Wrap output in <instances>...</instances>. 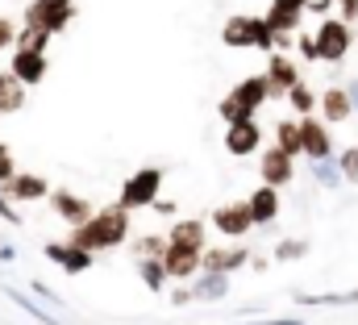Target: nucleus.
<instances>
[{
  "instance_id": "f257e3e1",
  "label": "nucleus",
  "mask_w": 358,
  "mask_h": 325,
  "mask_svg": "<svg viewBox=\"0 0 358 325\" xmlns=\"http://www.w3.org/2000/svg\"><path fill=\"white\" fill-rule=\"evenodd\" d=\"M125 238H129V213H125L121 205H104V209L92 213V221H84L80 230H71L67 242L80 246V250H88V254H100V250L121 246Z\"/></svg>"
},
{
  "instance_id": "f03ea898",
  "label": "nucleus",
  "mask_w": 358,
  "mask_h": 325,
  "mask_svg": "<svg viewBox=\"0 0 358 325\" xmlns=\"http://www.w3.org/2000/svg\"><path fill=\"white\" fill-rule=\"evenodd\" d=\"M163 167H142V171H134L125 184H121V196H117V205L125 209V213H134V209H150L155 200H159V192H163Z\"/></svg>"
},
{
  "instance_id": "7ed1b4c3",
  "label": "nucleus",
  "mask_w": 358,
  "mask_h": 325,
  "mask_svg": "<svg viewBox=\"0 0 358 325\" xmlns=\"http://www.w3.org/2000/svg\"><path fill=\"white\" fill-rule=\"evenodd\" d=\"M71 17H76V8L67 0H29L25 13H21V25L25 29H42V34L55 38V34H63L71 25Z\"/></svg>"
},
{
  "instance_id": "20e7f679",
  "label": "nucleus",
  "mask_w": 358,
  "mask_h": 325,
  "mask_svg": "<svg viewBox=\"0 0 358 325\" xmlns=\"http://www.w3.org/2000/svg\"><path fill=\"white\" fill-rule=\"evenodd\" d=\"M313 42H317V59L321 63H342L350 55V46H355V29L346 21H338V17H325L321 29L313 34Z\"/></svg>"
},
{
  "instance_id": "39448f33",
  "label": "nucleus",
  "mask_w": 358,
  "mask_h": 325,
  "mask_svg": "<svg viewBox=\"0 0 358 325\" xmlns=\"http://www.w3.org/2000/svg\"><path fill=\"white\" fill-rule=\"evenodd\" d=\"M300 155H308V162L334 159V134H329V125L317 113L300 117Z\"/></svg>"
},
{
  "instance_id": "423d86ee",
  "label": "nucleus",
  "mask_w": 358,
  "mask_h": 325,
  "mask_svg": "<svg viewBox=\"0 0 358 325\" xmlns=\"http://www.w3.org/2000/svg\"><path fill=\"white\" fill-rule=\"evenodd\" d=\"M263 80H267L271 100H275V96H283V100H287V92H292L296 83H304V71L296 67V59H292V55H279V50H275V55L267 59Z\"/></svg>"
},
{
  "instance_id": "0eeeda50",
  "label": "nucleus",
  "mask_w": 358,
  "mask_h": 325,
  "mask_svg": "<svg viewBox=\"0 0 358 325\" xmlns=\"http://www.w3.org/2000/svg\"><path fill=\"white\" fill-rule=\"evenodd\" d=\"M250 263V250L246 246H204V254H200V275H225L229 279V271H238V267H246Z\"/></svg>"
},
{
  "instance_id": "6e6552de",
  "label": "nucleus",
  "mask_w": 358,
  "mask_h": 325,
  "mask_svg": "<svg viewBox=\"0 0 358 325\" xmlns=\"http://www.w3.org/2000/svg\"><path fill=\"white\" fill-rule=\"evenodd\" d=\"M213 230L225 234V238H246L255 230V217H250V205L246 200H229L221 209H213Z\"/></svg>"
},
{
  "instance_id": "1a4fd4ad",
  "label": "nucleus",
  "mask_w": 358,
  "mask_h": 325,
  "mask_svg": "<svg viewBox=\"0 0 358 325\" xmlns=\"http://www.w3.org/2000/svg\"><path fill=\"white\" fill-rule=\"evenodd\" d=\"M50 209H55V217H63L71 230H80L84 221H92V213H96L92 200L76 196V192H67V188H50Z\"/></svg>"
},
{
  "instance_id": "9d476101",
  "label": "nucleus",
  "mask_w": 358,
  "mask_h": 325,
  "mask_svg": "<svg viewBox=\"0 0 358 325\" xmlns=\"http://www.w3.org/2000/svg\"><path fill=\"white\" fill-rule=\"evenodd\" d=\"M259 175H263V184L267 188H287L292 179H296V159H287L283 151H275V146H263L259 151Z\"/></svg>"
},
{
  "instance_id": "9b49d317",
  "label": "nucleus",
  "mask_w": 358,
  "mask_h": 325,
  "mask_svg": "<svg viewBox=\"0 0 358 325\" xmlns=\"http://www.w3.org/2000/svg\"><path fill=\"white\" fill-rule=\"evenodd\" d=\"M225 151L234 159L259 155L263 151V125L259 121H242V125H225Z\"/></svg>"
},
{
  "instance_id": "f8f14e48",
  "label": "nucleus",
  "mask_w": 358,
  "mask_h": 325,
  "mask_svg": "<svg viewBox=\"0 0 358 325\" xmlns=\"http://www.w3.org/2000/svg\"><path fill=\"white\" fill-rule=\"evenodd\" d=\"M46 196H50V184H46V175H34V171H17V175L4 184V200H17V205L46 200Z\"/></svg>"
},
{
  "instance_id": "ddd939ff",
  "label": "nucleus",
  "mask_w": 358,
  "mask_h": 325,
  "mask_svg": "<svg viewBox=\"0 0 358 325\" xmlns=\"http://www.w3.org/2000/svg\"><path fill=\"white\" fill-rule=\"evenodd\" d=\"M8 71H13V80L21 83V88H38V83L46 80V71H50V59L34 55V50H13Z\"/></svg>"
},
{
  "instance_id": "4468645a",
  "label": "nucleus",
  "mask_w": 358,
  "mask_h": 325,
  "mask_svg": "<svg viewBox=\"0 0 358 325\" xmlns=\"http://www.w3.org/2000/svg\"><path fill=\"white\" fill-rule=\"evenodd\" d=\"M350 113H355V100H350L346 88H325L317 96V117L325 125H342V121H350Z\"/></svg>"
},
{
  "instance_id": "2eb2a0df",
  "label": "nucleus",
  "mask_w": 358,
  "mask_h": 325,
  "mask_svg": "<svg viewBox=\"0 0 358 325\" xmlns=\"http://www.w3.org/2000/svg\"><path fill=\"white\" fill-rule=\"evenodd\" d=\"M200 254H204V250H187V246H171L167 242V254H163V271H167V279H196V271H200Z\"/></svg>"
},
{
  "instance_id": "dca6fc26",
  "label": "nucleus",
  "mask_w": 358,
  "mask_h": 325,
  "mask_svg": "<svg viewBox=\"0 0 358 325\" xmlns=\"http://www.w3.org/2000/svg\"><path fill=\"white\" fill-rule=\"evenodd\" d=\"M46 258L59 263L67 275H84L96 254H88V250H80V246H71V242H46Z\"/></svg>"
},
{
  "instance_id": "f3484780",
  "label": "nucleus",
  "mask_w": 358,
  "mask_h": 325,
  "mask_svg": "<svg viewBox=\"0 0 358 325\" xmlns=\"http://www.w3.org/2000/svg\"><path fill=\"white\" fill-rule=\"evenodd\" d=\"M255 13H234L225 25H221V42L229 46V50H246V46H255Z\"/></svg>"
},
{
  "instance_id": "a211bd4d",
  "label": "nucleus",
  "mask_w": 358,
  "mask_h": 325,
  "mask_svg": "<svg viewBox=\"0 0 358 325\" xmlns=\"http://www.w3.org/2000/svg\"><path fill=\"white\" fill-rule=\"evenodd\" d=\"M246 205H250L255 226H271V221L279 217V192H275V188H267V184H259V188L246 196Z\"/></svg>"
},
{
  "instance_id": "6ab92c4d",
  "label": "nucleus",
  "mask_w": 358,
  "mask_h": 325,
  "mask_svg": "<svg viewBox=\"0 0 358 325\" xmlns=\"http://www.w3.org/2000/svg\"><path fill=\"white\" fill-rule=\"evenodd\" d=\"M229 96H234L242 109H250V113H259V109H263V104L271 100L267 80H263V76H246V80L238 83V88H229Z\"/></svg>"
},
{
  "instance_id": "aec40b11",
  "label": "nucleus",
  "mask_w": 358,
  "mask_h": 325,
  "mask_svg": "<svg viewBox=\"0 0 358 325\" xmlns=\"http://www.w3.org/2000/svg\"><path fill=\"white\" fill-rule=\"evenodd\" d=\"M171 246H187V250H204V221L200 217H179L167 234Z\"/></svg>"
},
{
  "instance_id": "412c9836",
  "label": "nucleus",
  "mask_w": 358,
  "mask_h": 325,
  "mask_svg": "<svg viewBox=\"0 0 358 325\" xmlns=\"http://www.w3.org/2000/svg\"><path fill=\"white\" fill-rule=\"evenodd\" d=\"M275 151H283L287 159L300 155V121L296 117H279L275 121Z\"/></svg>"
},
{
  "instance_id": "4be33fe9",
  "label": "nucleus",
  "mask_w": 358,
  "mask_h": 325,
  "mask_svg": "<svg viewBox=\"0 0 358 325\" xmlns=\"http://www.w3.org/2000/svg\"><path fill=\"white\" fill-rule=\"evenodd\" d=\"M187 292H192V300H221L229 292V279L225 275H196L187 284Z\"/></svg>"
},
{
  "instance_id": "5701e85b",
  "label": "nucleus",
  "mask_w": 358,
  "mask_h": 325,
  "mask_svg": "<svg viewBox=\"0 0 358 325\" xmlns=\"http://www.w3.org/2000/svg\"><path fill=\"white\" fill-rule=\"evenodd\" d=\"M263 21H267V29L279 38V42H287V38H296V34H300V13H279V8H267V13H263Z\"/></svg>"
},
{
  "instance_id": "b1692460",
  "label": "nucleus",
  "mask_w": 358,
  "mask_h": 325,
  "mask_svg": "<svg viewBox=\"0 0 358 325\" xmlns=\"http://www.w3.org/2000/svg\"><path fill=\"white\" fill-rule=\"evenodd\" d=\"M25 109V88L13 80V71H0V113H21Z\"/></svg>"
},
{
  "instance_id": "393cba45",
  "label": "nucleus",
  "mask_w": 358,
  "mask_h": 325,
  "mask_svg": "<svg viewBox=\"0 0 358 325\" xmlns=\"http://www.w3.org/2000/svg\"><path fill=\"white\" fill-rule=\"evenodd\" d=\"M287 104H292L296 121H300V117H313V113H317V92H313L308 83H296V88L287 92Z\"/></svg>"
},
{
  "instance_id": "a878e982",
  "label": "nucleus",
  "mask_w": 358,
  "mask_h": 325,
  "mask_svg": "<svg viewBox=\"0 0 358 325\" xmlns=\"http://www.w3.org/2000/svg\"><path fill=\"white\" fill-rule=\"evenodd\" d=\"M138 271H142V284L150 292H163L167 288V271H163V258H138Z\"/></svg>"
},
{
  "instance_id": "bb28decb",
  "label": "nucleus",
  "mask_w": 358,
  "mask_h": 325,
  "mask_svg": "<svg viewBox=\"0 0 358 325\" xmlns=\"http://www.w3.org/2000/svg\"><path fill=\"white\" fill-rule=\"evenodd\" d=\"M46 46H50V34H42V29H17V42H13V50H34V55H46Z\"/></svg>"
},
{
  "instance_id": "cd10ccee",
  "label": "nucleus",
  "mask_w": 358,
  "mask_h": 325,
  "mask_svg": "<svg viewBox=\"0 0 358 325\" xmlns=\"http://www.w3.org/2000/svg\"><path fill=\"white\" fill-rule=\"evenodd\" d=\"M313 179L321 184V188H342V171H338V159H321V162H313Z\"/></svg>"
},
{
  "instance_id": "c85d7f7f",
  "label": "nucleus",
  "mask_w": 358,
  "mask_h": 325,
  "mask_svg": "<svg viewBox=\"0 0 358 325\" xmlns=\"http://www.w3.org/2000/svg\"><path fill=\"white\" fill-rule=\"evenodd\" d=\"M217 113H221V121H225V125H242V121H255V113H250V109H242L234 96H221Z\"/></svg>"
},
{
  "instance_id": "c756f323",
  "label": "nucleus",
  "mask_w": 358,
  "mask_h": 325,
  "mask_svg": "<svg viewBox=\"0 0 358 325\" xmlns=\"http://www.w3.org/2000/svg\"><path fill=\"white\" fill-rule=\"evenodd\" d=\"M134 254H138V258H163V254H167V238L146 234V238H138V242H134Z\"/></svg>"
},
{
  "instance_id": "7c9ffc66",
  "label": "nucleus",
  "mask_w": 358,
  "mask_h": 325,
  "mask_svg": "<svg viewBox=\"0 0 358 325\" xmlns=\"http://www.w3.org/2000/svg\"><path fill=\"white\" fill-rule=\"evenodd\" d=\"M338 159V171H342V184H358V146H346Z\"/></svg>"
},
{
  "instance_id": "2f4dec72",
  "label": "nucleus",
  "mask_w": 358,
  "mask_h": 325,
  "mask_svg": "<svg viewBox=\"0 0 358 325\" xmlns=\"http://www.w3.org/2000/svg\"><path fill=\"white\" fill-rule=\"evenodd\" d=\"M308 254V242H300V238H287V242L275 246V258L279 263H292V258H304Z\"/></svg>"
},
{
  "instance_id": "473e14b6",
  "label": "nucleus",
  "mask_w": 358,
  "mask_h": 325,
  "mask_svg": "<svg viewBox=\"0 0 358 325\" xmlns=\"http://www.w3.org/2000/svg\"><path fill=\"white\" fill-rule=\"evenodd\" d=\"M292 46L300 50V59H304V63H321V59H317V42H313V34H296V42H292Z\"/></svg>"
},
{
  "instance_id": "72a5a7b5",
  "label": "nucleus",
  "mask_w": 358,
  "mask_h": 325,
  "mask_svg": "<svg viewBox=\"0 0 358 325\" xmlns=\"http://www.w3.org/2000/svg\"><path fill=\"white\" fill-rule=\"evenodd\" d=\"M13 175H17V162H13V151H8V146L0 142V188H4V184H8Z\"/></svg>"
},
{
  "instance_id": "f704fd0d",
  "label": "nucleus",
  "mask_w": 358,
  "mask_h": 325,
  "mask_svg": "<svg viewBox=\"0 0 358 325\" xmlns=\"http://www.w3.org/2000/svg\"><path fill=\"white\" fill-rule=\"evenodd\" d=\"M17 29L21 25H13V17H0V50H8L17 42Z\"/></svg>"
},
{
  "instance_id": "c9c22d12",
  "label": "nucleus",
  "mask_w": 358,
  "mask_h": 325,
  "mask_svg": "<svg viewBox=\"0 0 358 325\" xmlns=\"http://www.w3.org/2000/svg\"><path fill=\"white\" fill-rule=\"evenodd\" d=\"M338 21L355 25V21H358V0H338Z\"/></svg>"
},
{
  "instance_id": "e433bc0d",
  "label": "nucleus",
  "mask_w": 358,
  "mask_h": 325,
  "mask_svg": "<svg viewBox=\"0 0 358 325\" xmlns=\"http://www.w3.org/2000/svg\"><path fill=\"white\" fill-rule=\"evenodd\" d=\"M334 8H338V0H308V8H304V13H317V17L325 21V17H334Z\"/></svg>"
},
{
  "instance_id": "4c0bfd02",
  "label": "nucleus",
  "mask_w": 358,
  "mask_h": 325,
  "mask_svg": "<svg viewBox=\"0 0 358 325\" xmlns=\"http://www.w3.org/2000/svg\"><path fill=\"white\" fill-rule=\"evenodd\" d=\"M271 8H279V13H300V17H304L308 0H271Z\"/></svg>"
},
{
  "instance_id": "58836bf2",
  "label": "nucleus",
  "mask_w": 358,
  "mask_h": 325,
  "mask_svg": "<svg viewBox=\"0 0 358 325\" xmlns=\"http://www.w3.org/2000/svg\"><path fill=\"white\" fill-rule=\"evenodd\" d=\"M150 209H155L159 217H176V200H155Z\"/></svg>"
},
{
  "instance_id": "ea45409f",
  "label": "nucleus",
  "mask_w": 358,
  "mask_h": 325,
  "mask_svg": "<svg viewBox=\"0 0 358 325\" xmlns=\"http://www.w3.org/2000/svg\"><path fill=\"white\" fill-rule=\"evenodd\" d=\"M171 300H176V305H187V300H192V292H187V288H176V292H171Z\"/></svg>"
},
{
  "instance_id": "a19ab883",
  "label": "nucleus",
  "mask_w": 358,
  "mask_h": 325,
  "mask_svg": "<svg viewBox=\"0 0 358 325\" xmlns=\"http://www.w3.org/2000/svg\"><path fill=\"white\" fill-rule=\"evenodd\" d=\"M263 325H304L300 317H279V321H263Z\"/></svg>"
},
{
  "instance_id": "79ce46f5",
  "label": "nucleus",
  "mask_w": 358,
  "mask_h": 325,
  "mask_svg": "<svg viewBox=\"0 0 358 325\" xmlns=\"http://www.w3.org/2000/svg\"><path fill=\"white\" fill-rule=\"evenodd\" d=\"M346 92H350V100H355V104H358V80L350 83V88H346Z\"/></svg>"
},
{
  "instance_id": "37998d69",
  "label": "nucleus",
  "mask_w": 358,
  "mask_h": 325,
  "mask_svg": "<svg viewBox=\"0 0 358 325\" xmlns=\"http://www.w3.org/2000/svg\"><path fill=\"white\" fill-rule=\"evenodd\" d=\"M67 4H71V0H67Z\"/></svg>"
}]
</instances>
